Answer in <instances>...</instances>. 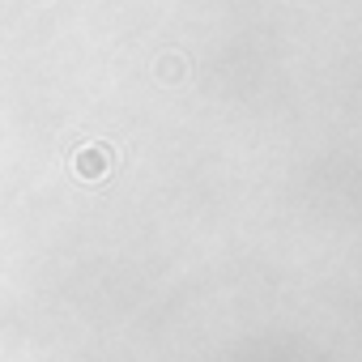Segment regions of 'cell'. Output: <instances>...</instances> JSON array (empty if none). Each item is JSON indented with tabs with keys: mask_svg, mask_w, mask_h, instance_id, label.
Segmentation results:
<instances>
[{
	"mask_svg": "<svg viewBox=\"0 0 362 362\" xmlns=\"http://www.w3.org/2000/svg\"><path fill=\"white\" fill-rule=\"evenodd\" d=\"M111 162H115V153H111L107 145H86V149L73 153V170H77L81 179H103V175H111Z\"/></svg>",
	"mask_w": 362,
	"mask_h": 362,
	"instance_id": "1",
	"label": "cell"
}]
</instances>
